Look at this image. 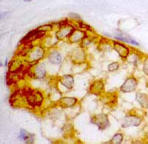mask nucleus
I'll list each match as a JSON object with an SVG mask.
<instances>
[{"label":"nucleus","mask_w":148,"mask_h":144,"mask_svg":"<svg viewBox=\"0 0 148 144\" xmlns=\"http://www.w3.org/2000/svg\"><path fill=\"white\" fill-rule=\"evenodd\" d=\"M43 101V96L40 91L29 87L16 90L10 97V104L16 108L34 109L40 107Z\"/></svg>","instance_id":"obj_1"},{"label":"nucleus","mask_w":148,"mask_h":144,"mask_svg":"<svg viewBox=\"0 0 148 144\" xmlns=\"http://www.w3.org/2000/svg\"><path fill=\"white\" fill-rule=\"evenodd\" d=\"M35 63H30L24 60V62L19 59L13 60L10 64L7 81L8 84L17 83L26 77L32 78V69L35 67Z\"/></svg>","instance_id":"obj_2"},{"label":"nucleus","mask_w":148,"mask_h":144,"mask_svg":"<svg viewBox=\"0 0 148 144\" xmlns=\"http://www.w3.org/2000/svg\"><path fill=\"white\" fill-rule=\"evenodd\" d=\"M75 30L73 26L71 24L70 22L65 20V21H62L60 23V29L57 32V37L59 40H63L68 38L71 35Z\"/></svg>","instance_id":"obj_3"},{"label":"nucleus","mask_w":148,"mask_h":144,"mask_svg":"<svg viewBox=\"0 0 148 144\" xmlns=\"http://www.w3.org/2000/svg\"><path fill=\"white\" fill-rule=\"evenodd\" d=\"M91 121L92 124H95L98 127V129L101 130H106L110 125L108 116L105 113L94 114L92 116Z\"/></svg>","instance_id":"obj_4"},{"label":"nucleus","mask_w":148,"mask_h":144,"mask_svg":"<svg viewBox=\"0 0 148 144\" xmlns=\"http://www.w3.org/2000/svg\"><path fill=\"white\" fill-rule=\"evenodd\" d=\"M43 56H44V50L43 48L34 47L26 56L27 57V59L25 60L30 63H37L40 59L43 58Z\"/></svg>","instance_id":"obj_5"},{"label":"nucleus","mask_w":148,"mask_h":144,"mask_svg":"<svg viewBox=\"0 0 148 144\" xmlns=\"http://www.w3.org/2000/svg\"><path fill=\"white\" fill-rule=\"evenodd\" d=\"M142 118L137 115L130 114L126 116L122 121V127L123 128L129 127H138L142 123Z\"/></svg>","instance_id":"obj_6"},{"label":"nucleus","mask_w":148,"mask_h":144,"mask_svg":"<svg viewBox=\"0 0 148 144\" xmlns=\"http://www.w3.org/2000/svg\"><path fill=\"white\" fill-rule=\"evenodd\" d=\"M138 86V81L134 77H130L125 80L120 87V90L123 93L134 92Z\"/></svg>","instance_id":"obj_7"},{"label":"nucleus","mask_w":148,"mask_h":144,"mask_svg":"<svg viewBox=\"0 0 148 144\" xmlns=\"http://www.w3.org/2000/svg\"><path fill=\"white\" fill-rule=\"evenodd\" d=\"M71 59L76 64H82L86 59V54L82 48L75 49L71 52Z\"/></svg>","instance_id":"obj_8"},{"label":"nucleus","mask_w":148,"mask_h":144,"mask_svg":"<svg viewBox=\"0 0 148 144\" xmlns=\"http://www.w3.org/2000/svg\"><path fill=\"white\" fill-rule=\"evenodd\" d=\"M113 48L122 58H127L130 54V50L127 46L118 42H114Z\"/></svg>","instance_id":"obj_9"},{"label":"nucleus","mask_w":148,"mask_h":144,"mask_svg":"<svg viewBox=\"0 0 148 144\" xmlns=\"http://www.w3.org/2000/svg\"><path fill=\"white\" fill-rule=\"evenodd\" d=\"M104 83L102 80H96L91 83L90 87V93L95 95H99L103 91Z\"/></svg>","instance_id":"obj_10"},{"label":"nucleus","mask_w":148,"mask_h":144,"mask_svg":"<svg viewBox=\"0 0 148 144\" xmlns=\"http://www.w3.org/2000/svg\"><path fill=\"white\" fill-rule=\"evenodd\" d=\"M59 82L68 89H72L74 86V78L71 75H65L60 77Z\"/></svg>","instance_id":"obj_11"},{"label":"nucleus","mask_w":148,"mask_h":144,"mask_svg":"<svg viewBox=\"0 0 148 144\" xmlns=\"http://www.w3.org/2000/svg\"><path fill=\"white\" fill-rule=\"evenodd\" d=\"M77 102V99L74 97H65L59 100L58 105L63 108H68L74 106Z\"/></svg>","instance_id":"obj_12"},{"label":"nucleus","mask_w":148,"mask_h":144,"mask_svg":"<svg viewBox=\"0 0 148 144\" xmlns=\"http://www.w3.org/2000/svg\"><path fill=\"white\" fill-rule=\"evenodd\" d=\"M18 138L21 141L26 143H33L34 141H35L34 135H32L24 129H21L20 130Z\"/></svg>","instance_id":"obj_13"},{"label":"nucleus","mask_w":148,"mask_h":144,"mask_svg":"<svg viewBox=\"0 0 148 144\" xmlns=\"http://www.w3.org/2000/svg\"><path fill=\"white\" fill-rule=\"evenodd\" d=\"M85 33L82 29H75L69 37V40L71 42H79L86 38Z\"/></svg>","instance_id":"obj_14"},{"label":"nucleus","mask_w":148,"mask_h":144,"mask_svg":"<svg viewBox=\"0 0 148 144\" xmlns=\"http://www.w3.org/2000/svg\"><path fill=\"white\" fill-rule=\"evenodd\" d=\"M136 100L142 108L148 109V94L145 93L137 92L136 94Z\"/></svg>","instance_id":"obj_15"},{"label":"nucleus","mask_w":148,"mask_h":144,"mask_svg":"<svg viewBox=\"0 0 148 144\" xmlns=\"http://www.w3.org/2000/svg\"><path fill=\"white\" fill-rule=\"evenodd\" d=\"M46 72L40 66H35L32 69V78L35 79H43L46 76Z\"/></svg>","instance_id":"obj_16"},{"label":"nucleus","mask_w":148,"mask_h":144,"mask_svg":"<svg viewBox=\"0 0 148 144\" xmlns=\"http://www.w3.org/2000/svg\"><path fill=\"white\" fill-rule=\"evenodd\" d=\"M49 60L51 64H59L62 61V57L57 51H52L49 56Z\"/></svg>","instance_id":"obj_17"},{"label":"nucleus","mask_w":148,"mask_h":144,"mask_svg":"<svg viewBox=\"0 0 148 144\" xmlns=\"http://www.w3.org/2000/svg\"><path fill=\"white\" fill-rule=\"evenodd\" d=\"M123 135L121 133H117L115 134L112 139L111 140L110 142L111 143L113 144H120L123 142Z\"/></svg>","instance_id":"obj_18"},{"label":"nucleus","mask_w":148,"mask_h":144,"mask_svg":"<svg viewBox=\"0 0 148 144\" xmlns=\"http://www.w3.org/2000/svg\"><path fill=\"white\" fill-rule=\"evenodd\" d=\"M117 39L120 40L125 41V42H130V43L133 44V45H135V46H139V43H138L136 40H133L131 38H130L129 36H123L122 38H119V37H117Z\"/></svg>","instance_id":"obj_19"},{"label":"nucleus","mask_w":148,"mask_h":144,"mask_svg":"<svg viewBox=\"0 0 148 144\" xmlns=\"http://www.w3.org/2000/svg\"><path fill=\"white\" fill-rule=\"evenodd\" d=\"M119 63L118 62H112L108 65V70L109 72H114L119 69Z\"/></svg>","instance_id":"obj_20"},{"label":"nucleus","mask_w":148,"mask_h":144,"mask_svg":"<svg viewBox=\"0 0 148 144\" xmlns=\"http://www.w3.org/2000/svg\"><path fill=\"white\" fill-rule=\"evenodd\" d=\"M143 72L147 76H148V57L144 59L143 62Z\"/></svg>","instance_id":"obj_21"},{"label":"nucleus","mask_w":148,"mask_h":144,"mask_svg":"<svg viewBox=\"0 0 148 144\" xmlns=\"http://www.w3.org/2000/svg\"><path fill=\"white\" fill-rule=\"evenodd\" d=\"M32 0H24V2H30Z\"/></svg>","instance_id":"obj_22"}]
</instances>
